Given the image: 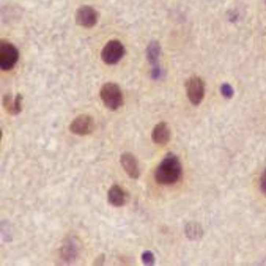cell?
<instances>
[{"mask_svg":"<svg viewBox=\"0 0 266 266\" xmlns=\"http://www.w3.org/2000/svg\"><path fill=\"white\" fill-rule=\"evenodd\" d=\"M220 93H222V96L227 98V100H230V98L235 95V90L230 83H222V85H220Z\"/></svg>","mask_w":266,"mask_h":266,"instance_id":"9a60e30c","label":"cell"},{"mask_svg":"<svg viewBox=\"0 0 266 266\" xmlns=\"http://www.w3.org/2000/svg\"><path fill=\"white\" fill-rule=\"evenodd\" d=\"M151 139H153L155 143L158 145H167L170 140V128L167 123H158L153 129V133H151Z\"/></svg>","mask_w":266,"mask_h":266,"instance_id":"9c48e42d","label":"cell"},{"mask_svg":"<svg viewBox=\"0 0 266 266\" xmlns=\"http://www.w3.org/2000/svg\"><path fill=\"white\" fill-rule=\"evenodd\" d=\"M95 129V121L90 115H79L73 120V123L70 125V131L76 135H88L90 133H93Z\"/></svg>","mask_w":266,"mask_h":266,"instance_id":"8992f818","label":"cell"},{"mask_svg":"<svg viewBox=\"0 0 266 266\" xmlns=\"http://www.w3.org/2000/svg\"><path fill=\"white\" fill-rule=\"evenodd\" d=\"M98 21V13L92 8V6H80L76 13V22L80 27L92 28Z\"/></svg>","mask_w":266,"mask_h":266,"instance_id":"52a82bcc","label":"cell"},{"mask_svg":"<svg viewBox=\"0 0 266 266\" xmlns=\"http://www.w3.org/2000/svg\"><path fill=\"white\" fill-rule=\"evenodd\" d=\"M185 233L189 239H199V238H202L203 230L197 222H187L185 227Z\"/></svg>","mask_w":266,"mask_h":266,"instance_id":"5bb4252c","label":"cell"},{"mask_svg":"<svg viewBox=\"0 0 266 266\" xmlns=\"http://www.w3.org/2000/svg\"><path fill=\"white\" fill-rule=\"evenodd\" d=\"M107 200H109L110 205H113V207H123V205L126 203V200H128V194H126V191L123 187L115 185V186H112L109 189Z\"/></svg>","mask_w":266,"mask_h":266,"instance_id":"30bf717a","label":"cell"},{"mask_svg":"<svg viewBox=\"0 0 266 266\" xmlns=\"http://www.w3.org/2000/svg\"><path fill=\"white\" fill-rule=\"evenodd\" d=\"M125 54V48L123 44L117 40H112L104 46L103 52H101V57H103V62L106 65H115L118 63L121 57Z\"/></svg>","mask_w":266,"mask_h":266,"instance_id":"277c9868","label":"cell"},{"mask_svg":"<svg viewBox=\"0 0 266 266\" xmlns=\"http://www.w3.org/2000/svg\"><path fill=\"white\" fill-rule=\"evenodd\" d=\"M100 95H101V100H103L104 106L110 110H117L118 107H121V104H123V95H121V90L117 83H113V82L104 83Z\"/></svg>","mask_w":266,"mask_h":266,"instance_id":"7a4b0ae2","label":"cell"},{"mask_svg":"<svg viewBox=\"0 0 266 266\" xmlns=\"http://www.w3.org/2000/svg\"><path fill=\"white\" fill-rule=\"evenodd\" d=\"M3 104H5V109L8 110V113H11V115H18V113L22 110V95H16L14 98L11 95H6L3 100Z\"/></svg>","mask_w":266,"mask_h":266,"instance_id":"8fae6325","label":"cell"},{"mask_svg":"<svg viewBox=\"0 0 266 266\" xmlns=\"http://www.w3.org/2000/svg\"><path fill=\"white\" fill-rule=\"evenodd\" d=\"M181 175H183V169H181L180 159L173 155H167L162 159V162L156 167L155 180L159 185L169 186V185L177 183V181L181 178Z\"/></svg>","mask_w":266,"mask_h":266,"instance_id":"6da1fadb","label":"cell"},{"mask_svg":"<svg viewBox=\"0 0 266 266\" xmlns=\"http://www.w3.org/2000/svg\"><path fill=\"white\" fill-rule=\"evenodd\" d=\"M78 254H79V247L74 246V242L71 239H66L62 246V257L66 262H73L78 257Z\"/></svg>","mask_w":266,"mask_h":266,"instance_id":"7c38bea8","label":"cell"},{"mask_svg":"<svg viewBox=\"0 0 266 266\" xmlns=\"http://www.w3.org/2000/svg\"><path fill=\"white\" fill-rule=\"evenodd\" d=\"M142 263L143 265H155V254L147 250V252L142 254Z\"/></svg>","mask_w":266,"mask_h":266,"instance_id":"2e32d148","label":"cell"},{"mask_svg":"<svg viewBox=\"0 0 266 266\" xmlns=\"http://www.w3.org/2000/svg\"><path fill=\"white\" fill-rule=\"evenodd\" d=\"M159 55H161V46H159L158 41H151L147 48V58H148V62L153 65V68L158 66Z\"/></svg>","mask_w":266,"mask_h":266,"instance_id":"4fadbf2b","label":"cell"},{"mask_svg":"<svg viewBox=\"0 0 266 266\" xmlns=\"http://www.w3.org/2000/svg\"><path fill=\"white\" fill-rule=\"evenodd\" d=\"M18 60H19L18 49L11 43L2 41V44H0V68L3 71L13 70V66L18 63Z\"/></svg>","mask_w":266,"mask_h":266,"instance_id":"3957f363","label":"cell"},{"mask_svg":"<svg viewBox=\"0 0 266 266\" xmlns=\"http://www.w3.org/2000/svg\"><path fill=\"white\" fill-rule=\"evenodd\" d=\"M186 93H187V98L189 101H191L194 106H199L203 100L205 96V83L200 78H191L187 82H186Z\"/></svg>","mask_w":266,"mask_h":266,"instance_id":"5b68a950","label":"cell"},{"mask_svg":"<svg viewBox=\"0 0 266 266\" xmlns=\"http://www.w3.org/2000/svg\"><path fill=\"white\" fill-rule=\"evenodd\" d=\"M120 162H121V165H123L125 172L129 175V177H131V178H139V175H140L139 162H137V159H135L134 155L123 153V155H121V158H120Z\"/></svg>","mask_w":266,"mask_h":266,"instance_id":"ba28073f","label":"cell"},{"mask_svg":"<svg viewBox=\"0 0 266 266\" xmlns=\"http://www.w3.org/2000/svg\"><path fill=\"white\" fill-rule=\"evenodd\" d=\"M260 189H262L263 194H266V170L263 173V177L260 178Z\"/></svg>","mask_w":266,"mask_h":266,"instance_id":"e0dca14e","label":"cell"}]
</instances>
